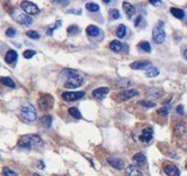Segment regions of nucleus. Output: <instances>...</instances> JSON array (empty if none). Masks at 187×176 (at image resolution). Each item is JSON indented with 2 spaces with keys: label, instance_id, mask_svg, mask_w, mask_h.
Segmentation results:
<instances>
[{
  "label": "nucleus",
  "instance_id": "4468645a",
  "mask_svg": "<svg viewBox=\"0 0 187 176\" xmlns=\"http://www.w3.org/2000/svg\"><path fill=\"white\" fill-rule=\"evenodd\" d=\"M133 163L136 165V166H140V167H144L146 165V157L143 153H136V155L133 156Z\"/></svg>",
  "mask_w": 187,
  "mask_h": 176
},
{
  "label": "nucleus",
  "instance_id": "2f4dec72",
  "mask_svg": "<svg viewBox=\"0 0 187 176\" xmlns=\"http://www.w3.org/2000/svg\"><path fill=\"white\" fill-rule=\"evenodd\" d=\"M35 53H36V52L33 51V50H25V51L23 52V57L27 59H32V57L35 55Z\"/></svg>",
  "mask_w": 187,
  "mask_h": 176
},
{
  "label": "nucleus",
  "instance_id": "6ab92c4d",
  "mask_svg": "<svg viewBox=\"0 0 187 176\" xmlns=\"http://www.w3.org/2000/svg\"><path fill=\"white\" fill-rule=\"evenodd\" d=\"M127 175L128 176H143L142 172L134 165H130L127 167Z\"/></svg>",
  "mask_w": 187,
  "mask_h": 176
},
{
  "label": "nucleus",
  "instance_id": "ddd939ff",
  "mask_svg": "<svg viewBox=\"0 0 187 176\" xmlns=\"http://www.w3.org/2000/svg\"><path fill=\"white\" fill-rule=\"evenodd\" d=\"M150 66H151V63L149 62V61H136V62H133L130 64V67L134 70H146Z\"/></svg>",
  "mask_w": 187,
  "mask_h": 176
},
{
  "label": "nucleus",
  "instance_id": "f03ea898",
  "mask_svg": "<svg viewBox=\"0 0 187 176\" xmlns=\"http://www.w3.org/2000/svg\"><path fill=\"white\" fill-rule=\"evenodd\" d=\"M43 145V140L38 134H25L18 141V146L21 149H42Z\"/></svg>",
  "mask_w": 187,
  "mask_h": 176
},
{
  "label": "nucleus",
  "instance_id": "37998d69",
  "mask_svg": "<svg viewBox=\"0 0 187 176\" xmlns=\"http://www.w3.org/2000/svg\"><path fill=\"white\" fill-rule=\"evenodd\" d=\"M68 13H78V14H80L82 13V11L80 10H78V11H75V10H70V11H67Z\"/></svg>",
  "mask_w": 187,
  "mask_h": 176
},
{
  "label": "nucleus",
  "instance_id": "a878e982",
  "mask_svg": "<svg viewBox=\"0 0 187 176\" xmlns=\"http://www.w3.org/2000/svg\"><path fill=\"white\" fill-rule=\"evenodd\" d=\"M41 123H42L45 128H50L52 125V117L51 116H49V114L43 116V117L41 118Z\"/></svg>",
  "mask_w": 187,
  "mask_h": 176
},
{
  "label": "nucleus",
  "instance_id": "4be33fe9",
  "mask_svg": "<svg viewBox=\"0 0 187 176\" xmlns=\"http://www.w3.org/2000/svg\"><path fill=\"white\" fill-rule=\"evenodd\" d=\"M159 74H160V70L155 66H150L148 70H146V73H145V75H146L148 77H155V76H157Z\"/></svg>",
  "mask_w": 187,
  "mask_h": 176
},
{
  "label": "nucleus",
  "instance_id": "5701e85b",
  "mask_svg": "<svg viewBox=\"0 0 187 176\" xmlns=\"http://www.w3.org/2000/svg\"><path fill=\"white\" fill-rule=\"evenodd\" d=\"M125 34H127V28L123 24H120L118 27L117 31H116V35H117L119 39H123L125 36Z\"/></svg>",
  "mask_w": 187,
  "mask_h": 176
},
{
  "label": "nucleus",
  "instance_id": "49530a36",
  "mask_svg": "<svg viewBox=\"0 0 187 176\" xmlns=\"http://www.w3.org/2000/svg\"><path fill=\"white\" fill-rule=\"evenodd\" d=\"M33 176H40L39 174H36V173H34V174H33Z\"/></svg>",
  "mask_w": 187,
  "mask_h": 176
},
{
  "label": "nucleus",
  "instance_id": "de8ad7c7",
  "mask_svg": "<svg viewBox=\"0 0 187 176\" xmlns=\"http://www.w3.org/2000/svg\"><path fill=\"white\" fill-rule=\"evenodd\" d=\"M185 167H186V168H187V164H186V166H185Z\"/></svg>",
  "mask_w": 187,
  "mask_h": 176
},
{
  "label": "nucleus",
  "instance_id": "f704fd0d",
  "mask_svg": "<svg viewBox=\"0 0 187 176\" xmlns=\"http://www.w3.org/2000/svg\"><path fill=\"white\" fill-rule=\"evenodd\" d=\"M118 83H119V84H118L117 86L120 87V88L127 87L128 85H130V84H131V82H130V80H128V79H120V80H119Z\"/></svg>",
  "mask_w": 187,
  "mask_h": 176
},
{
  "label": "nucleus",
  "instance_id": "c03bdc74",
  "mask_svg": "<svg viewBox=\"0 0 187 176\" xmlns=\"http://www.w3.org/2000/svg\"><path fill=\"white\" fill-rule=\"evenodd\" d=\"M39 168H44V164H43V162H40L39 163Z\"/></svg>",
  "mask_w": 187,
  "mask_h": 176
},
{
  "label": "nucleus",
  "instance_id": "2eb2a0df",
  "mask_svg": "<svg viewBox=\"0 0 187 176\" xmlns=\"http://www.w3.org/2000/svg\"><path fill=\"white\" fill-rule=\"evenodd\" d=\"M110 91L109 87H100V88H97L93 91V97L97 98V99H101L108 94Z\"/></svg>",
  "mask_w": 187,
  "mask_h": 176
},
{
  "label": "nucleus",
  "instance_id": "dca6fc26",
  "mask_svg": "<svg viewBox=\"0 0 187 176\" xmlns=\"http://www.w3.org/2000/svg\"><path fill=\"white\" fill-rule=\"evenodd\" d=\"M164 173L167 176H178L179 175V169L177 166L173 164H168L166 166H164Z\"/></svg>",
  "mask_w": 187,
  "mask_h": 176
},
{
  "label": "nucleus",
  "instance_id": "9d476101",
  "mask_svg": "<svg viewBox=\"0 0 187 176\" xmlns=\"http://www.w3.org/2000/svg\"><path fill=\"white\" fill-rule=\"evenodd\" d=\"M16 21L22 25H30L33 22V19H32V17H30L27 13H19L16 17Z\"/></svg>",
  "mask_w": 187,
  "mask_h": 176
},
{
  "label": "nucleus",
  "instance_id": "c756f323",
  "mask_svg": "<svg viewBox=\"0 0 187 176\" xmlns=\"http://www.w3.org/2000/svg\"><path fill=\"white\" fill-rule=\"evenodd\" d=\"M79 32V28L76 27V25H70V27L67 28V33L70 35H74L76 33Z\"/></svg>",
  "mask_w": 187,
  "mask_h": 176
},
{
  "label": "nucleus",
  "instance_id": "9b49d317",
  "mask_svg": "<svg viewBox=\"0 0 187 176\" xmlns=\"http://www.w3.org/2000/svg\"><path fill=\"white\" fill-rule=\"evenodd\" d=\"M109 47L111 49V51L116 52V53H120V52H122L123 49H125V51H128V46H127L125 44L123 45V44L121 43L120 41H118V40H113V41H111Z\"/></svg>",
  "mask_w": 187,
  "mask_h": 176
},
{
  "label": "nucleus",
  "instance_id": "412c9836",
  "mask_svg": "<svg viewBox=\"0 0 187 176\" xmlns=\"http://www.w3.org/2000/svg\"><path fill=\"white\" fill-rule=\"evenodd\" d=\"M171 13L173 14V17H175L176 19H179V20L184 19V17H185L184 10H182V9H179V8H175V7L171 8Z\"/></svg>",
  "mask_w": 187,
  "mask_h": 176
},
{
  "label": "nucleus",
  "instance_id": "0eeeda50",
  "mask_svg": "<svg viewBox=\"0 0 187 176\" xmlns=\"http://www.w3.org/2000/svg\"><path fill=\"white\" fill-rule=\"evenodd\" d=\"M86 96L85 91H65L62 94V98L65 101H75L79 100Z\"/></svg>",
  "mask_w": 187,
  "mask_h": 176
},
{
  "label": "nucleus",
  "instance_id": "4c0bfd02",
  "mask_svg": "<svg viewBox=\"0 0 187 176\" xmlns=\"http://www.w3.org/2000/svg\"><path fill=\"white\" fill-rule=\"evenodd\" d=\"M157 114H161V116H166L168 114V108L167 107H162L157 110Z\"/></svg>",
  "mask_w": 187,
  "mask_h": 176
},
{
  "label": "nucleus",
  "instance_id": "a211bd4d",
  "mask_svg": "<svg viewBox=\"0 0 187 176\" xmlns=\"http://www.w3.org/2000/svg\"><path fill=\"white\" fill-rule=\"evenodd\" d=\"M122 6H123V10H125V14L128 16V18H131V17L136 13V8H134L130 2H128V1H123Z\"/></svg>",
  "mask_w": 187,
  "mask_h": 176
},
{
  "label": "nucleus",
  "instance_id": "f3484780",
  "mask_svg": "<svg viewBox=\"0 0 187 176\" xmlns=\"http://www.w3.org/2000/svg\"><path fill=\"white\" fill-rule=\"evenodd\" d=\"M18 59V53H17L14 50H9L7 52V54L4 56V61L8 63V64H12L14 63Z\"/></svg>",
  "mask_w": 187,
  "mask_h": 176
},
{
  "label": "nucleus",
  "instance_id": "bb28decb",
  "mask_svg": "<svg viewBox=\"0 0 187 176\" xmlns=\"http://www.w3.org/2000/svg\"><path fill=\"white\" fill-rule=\"evenodd\" d=\"M86 9L89 12H98L99 11V6L95 2H87L86 4Z\"/></svg>",
  "mask_w": 187,
  "mask_h": 176
},
{
  "label": "nucleus",
  "instance_id": "473e14b6",
  "mask_svg": "<svg viewBox=\"0 0 187 176\" xmlns=\"http://www.w3.org/2000/svg\"><path fill=\"white\" fill-rule=\"evenodd\" d=\"M139 105H141L142 107H145V108H153L155 107V102L153 101H145V100H141L139 102Z\"/></svg>",
  "mask_w": 187,
  "mask_h": 176
},
{
  "label": "nucleus",
  "instance_id": "423d86ee",
  "mask_svg": "<svg viewBox=\"0 0 187 176\" xmlns=\"http://www.w3.org/2000/svg\"><path fill=\"white\" fill-rule=\"evenodd\" d=\"M21 9L29 16H34V14H38L40 12V9L38 8V6L31 2V1H22L21 2Z\"/></svg>",
  "mask_w": 187,
  "mask_h": 176
},
{
  "label": "nucleus",
  "instance_id": "6e6552de",
  "mask_svg": "<svg viewBox=\"0 0 187 176\" xmlns=\"http://www.w3.org/2000/svg\"><path fill=\"white\" fill-rule=\"evenodd\" d=\"M152 138H153V129L152 128H145V129L142 130L139 139L143 143H149L150 141L152 140Z\"/></svg>",
  "mask_w": 187,
  "mask_h": 176
},
{
  "label": "nucleus",
  "instance_id": "f257e3e1",
  "mask_svg": "<svg viewBox=\"0 0 187 176\" xmlns=\"http://www.w3.org/2000/svg\"><path fill=\"white\" fill-rule=\"evenodd\" d=\"M59 77L64 83V86L68 89H74L76 87L82 86L84 83V76L79 72L70 68L63 70L59 73Z\"/></svg>",
  "mask_w": 187,
  "mask_h": 176
},
{
  "label": "nucleus",
  "instance_id": "c9c22d12",
  "mask_svg": "<svg viewBox=\"0 0 187 176\" xmlns=\"http://www.w3.org/2000/svg\"><path fill=\"white\" fill-rule=\"evenodd\" d=\"M61 24H62V21H59V22H56V25H55V27L49 28V29L46 30V34L47 35H52V34H53V31H54L56 28L61 27Z\"/></svg>",
  "mask_w": 187,
  "mask_h": 176
},
{
  "label": "nucleus",
  "instance_id": "cd10ccee",
  "mask_svg": "<svg viewBox=\"0 0 187 176\" xmlns=\"http://www.w3.org/2000/svg\"><path fill=\"white\" fill-rule=\"evenodd\" d=\"M68 114L73 118H75V119H82V114L79 112V110L74 108V107H72V108L68 109Z\"/></svg>",
  "mask_w": 187,
  "mask_h": 176
},
{
  "label": "nucleus",
  "instance_id": "aec40b11",
  "mask_svg": "<svg viewBox=\"0 0 187 176\" xmlns=\"http://www.w3.org/2000/svg\"><path fill=\"white\" fill-rule=\"evenodd\" d=\"M86 33L89 35V36H98V35L100 34V30L96 25H88L87 29H86Z\"/></svg>",
  "mask_w": 187,
  "mask_h": 176
},
{
  "label": "nucleus",
  "instance_id": "e433bc0d",
  "mask_svg": "<svg viewBox=\"0 0 187 176\" xmlns=\"http://www.w3.org/2000/svg\"><path fill=\"white\" fill-rule=\"evenodd\" d=\"M6 35L8 38H13L16 35V30L13 28H9V29H7V31H6Z\"/></svg>",
  "mask_w": 187,
  "mask_h": 176
},
{
  "label": "nucleus",
  "instance_id": "7ed1b4c3",
  "mask_svg": "<svg viewBox=\"0 0 187 176\" xmlns=\"http://www.w3.org/2000/svg\"><path fill=\"white\" fill-rule=\"evenodd\" d=\"M20 116L22 118V120L27 123H32L38 119V114L35 110L34 106L31 104H27L21 108L20 111Z\"/></svg>",
  "mask_w": 187,
  "mask_h": 176
},
{
  "label": "nucleus",
  "instance_id": "1a4fd4ad",
  "mask_svg": "<svg viewBox=\"0 0 187 176\" xmlns=\"http://www.w3.org/2000/svg\"><path fill=\"white\" fill-rule=\"evenodd\" d=\"M107 162L109 163V165H111L116 169H122V168L125 167V162L121 160V159H119V157L110 156L107 159Z\"/></svg>",
  "mask_w": 187,
  "mask_h": 176
},
{
  "label": "nucleus",
  "instance_id": "58836bf2",
  "mask_svg": "<svg viewBox=\"0 0 187 176\" xmlns=\"http://www.w3.org/2000/svg\"><path fill=\"white\" fill-rule=\"evenodd\" d=\"M176 111H177V114H184V107H183V105H178V106H177V108H176Z\"/></svg>",
  "mask_w": 187,
  "mask_h": 176
},
{
  "label": "nucleus",
  "instance_id": "a18cd8bd",
  "mask_svg": "<svg viewBox=\"0 0 187 176\" xmlns=\"http://www.w3.org/2000/svg\"><path fill=\"white\" fill-rule=\"evenodd\" d=\"M184 57L187 59V49L185 50V51H184Z\"/></svg>",
  "mask_w": 187,
  "mask_h": 176
},
{
  "label": "nucleus",
  "instance_id": "ea45409f",
  "mask_svg": "<svg viewBox=\"0 0 187 176\" xmlns=\"http://www.w3.org/2000/svg\"><path fill=\"white\" fill-rule=\"evenodd\" d=\"M143 20V17L142 16H139L138 18H136V27L138 28V27H140V24H141V21Z\"/></svg>",
  "mask_w": 187,
  "mask_h": 176
},
{
  "label": "nucleus",
  "instance_id": "72a5a7b5",
  "mask_svg": "<svg viewBox=\"0 0 187 176\" xmlns=\"http://www.w3.org/2000/svg\"><path fill=\"white\" fill-rule=\"evenodd\" d=\"M27 35H28V38L33 39V40H39L40 39V34L36 31H32V30L31 31H28Z\"/></svg>",
  "mask_w": 187,
  "mask_h": 176
},
{
  "label": "nucleus",
  "instance_id": "79ce46f5",
  "mask_svg": "<svg viewBox=\"0 0 187 176\" xmlns=\"http://www.w3.org/2000/svg\"><path fill=\"white\" fill-rule=\"evenodd\" d=\"M55 4H65V6H67V4H68V1H55Z\"/></svg>",
  "mask_w": 187,
  "mask_h": 176
},
{
  "label": "nucleus",
  "instance_id": "b1692460",
  "mask_svg": "<svg viewBox=\"0 0 187 176\" xmlns=\"http://www.w3.org/2000/svg\"><path fill=\"white\" fill-rule=\"evenodd\" d=\"M0 82H1V84L6 85V86L11 87V88H16V83L13 82L12 78H10V77H1Z\"/></svg>",
  "mask_w": 187,
  "mask_h": 176
},
{
  "label": "nucleus",
  "instance_id": "f8f14e48",
  "mask_svg": "<svg viewBox=\"0 0 187 176\" xmlns=\"http://www.w3.org/2000/svg\"><path fill=\"white\" fill-rule=\"evenodd\" d=\"M139 95V91L136 89H129V90H125L123 93H121L119 94V99H120L121 101H125V100H129V99H131V98L136 97Z\"/></svg>",
  "mask_w": 187,
  "mask_h": 176
},
{
  "label": "nucleus",
  "instance_id": "a19ab883",
  "mask_svg": "<svg viewBox=\"0 0 187 176\" xmlns=\"http://www.w3.org/2000/svg\"><path fill=\"white\" fill-rule=\"evenodd\" d=\"M150 4H153V6H160V4H162V1H160V0H151Z\"/></svg>",
  "mask_w": 187,
  "mask_h": 176
},
{
  "label": "nucleus",
  "instance_id": "393cba45",
  "mask_svg": "<svg viewBox=\"0 0 187 176\" xmlns=\"http://www.w3.org/2000/svg\"><path fill=\"white\" fill-rule=\"evenodd\" d=\"M138 47L140 50H142L143 52H146V53L151 52V45H150V43H149L148 41H141L140 43H139V45H138Z\"/></svg>",
  "mask_w": 187,
  "mask_h": 176
},
{
  "label": "nucleus",
  "instance_id": "7c9ffc66",
  "mask_svg": "<svg viewBox=\"0 0 187 176\" xmlns=\"http://www.w3.org/2000/svg\"><path fill=\"white\" fill-rule=\"evenodd\" d=\"M2 175L4 176H19L16 172H13L12 169H10L9 167H4L2 171Z\"/></svg>",
  "mask_w": 187,
  "mask_h": 176
},
{
  "label": "nucleus",
  "instance_id": "c85d7f7f",
  "mask_svg": "<svg viewBox=\"0 0 187 176\" xmlns=\"http://www.w3.org/2000/svg\"><path fill=\"white\" fill-rule=\"evenodd\" d=\"M109 16H110V19L117 20L120 18V12H119V10H117V9H112V10L109 11Z\"/></svg>",
  "mask_w": 187,
  "mask_h": 176
},
{
  "label": "nucleus",
  "instance_id": "20e7f679",
  "mask_svg": "<svg viewBox=\"0 0 187 176\" xmlns=\"http://www.w3.org/2000/svg\"><path fill=\"white\" fill-rule=\"evenodd\" d=\"M163 25L164 23L162 21H159L156 25L153 28V31H152V38H153V41L155 42L156 44H161L164 42V40H165V31H164L163 29Z\"/></svg>",
  "mask_w": 187,
  "mask_h": 176
},
{
  "label": "nucleus",
  "instance_id": "39448f33",
  "mask_svg": "<svg viewBox=\"0 0 187 176\" xmlns=\"http://www.w3.org/2000/svg\"><path fill=\"white\" fill-rule=\"evenodd\" d=\"M54 104V99L51 95H42L39 99V108L43 111L51 109Z\"/></svg>",
  "mask_w": 187,
  "mask_h": 176
}]
</instances>
